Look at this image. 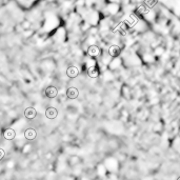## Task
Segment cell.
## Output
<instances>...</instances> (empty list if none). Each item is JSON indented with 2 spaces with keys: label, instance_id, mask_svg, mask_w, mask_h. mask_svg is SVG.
Here are the masks:
<instances>
[{
  "label": "cell",
  "instance_id": "obj_4",
  "mask_svg": "<svg viewBox=\"0 0 180 180\" xmlns=\"http://www.w3.org/2000/svg\"><path fill=\"white\" fill-rule=\"evenodd\" d=\"M68 97L71 99H75L78 97V90L75 88H71L68 91Z\"/></svg>",
  "mask_w": 180,
  "mask_h": 180
},
{
  "label": "cell",
  "instance_id": "obj_7",
  "mask_svg": "<svg viewBox=\"0 0 180 180\" xmlns=\"http://www.w3.org/2000/svg\"><path fill=\"white\" fill-rule=\"evenodd\" d=\"M68 74H69L70 77H75L78 74V71L75 68H71V69H69V71H68Z\"/></svg>",
  "mask_w": 180,
  "mask_h": 180
},
{
  "label": "cell",
  "instance_id": "obj_5",
  "mask_svg": "<svg viewBox=\"0 0 180 180\" xmlns=\"http://www.w3.org/2000/svg\"><path fill=\"white\" fill-rule=\"evenodd\" d=\"M26 138L28 140H33L35 139V137H36V132H35V130H32V129H28L26 130Z\"/></svg>",
  "mask_w": 180,
  "mask_h": 180
},
{
  "label": "cell",
  "instance_id": "obj_3",
  "mask_svg": "<svg viewBox=\"0 0 180 180\" xmlns=\"http://www.w3.org/2000/svg\"><path fill=\"white\" fill-rule=\"evenodd\" d=\"M45 94H46V96L50 97V98H54V97H56V95H57V90H56L54 86H50V88H47L46 91H45Z\"/></svg>",
  "mask_w": 180,
  "mask_h": 180
},
{
  "label": "cell",
  "instance_id": "obj_2",
  "mask_svg": "<svg viewBox=\"0 0 180 180\" xmlns=\"http://www.w3.org/2000/svg\"><path fill=\"white\" fill-rule=\"evenodd\" d=\"M36 110L33 109V107H28L26 110V117L28 119H33V118L36 117Z\"/></svg>",
  "mask_w": 180,
  "mask_h": 180
},
{
  "label": "cell",
  "instance_id": "obj_6",
  "mask_svg": "<svg viewBox=\"0 0 180 180\" xmlns=\"http://www.w3.org/2000/svg\"><path fill=\"white\" fill-rule=\"evenodd\" d=\"M4 137L9 140H12L14 137H15V132L13 130H7L4 133Z\"/></svg>",
  "mask_w": 180,
  "mask_h": 180
},
{
  "label": "cell",
  "instance_id": "obj_1",
  "mask_svg": "<svg viewBox=\"0 0 180 180\" xmlns=\"http://www.w3.org/2000/svg\"><path fill=\"white\" fill-rule=\"evenodd\" d=\"M57 110L54 109V107H50V109L46 110V112H45V115H46V117L49 118V119H54V118L57 117Z\"/></svg>",
  "mask_w": 180,
  "mask_h": 180
}]
</instances>
